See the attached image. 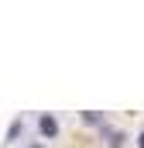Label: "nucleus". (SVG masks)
Here are the masks:
<instances>
[{
  "instance_id": "1",
  "label": "nucleus",
  "mask_w": 144,
  "mask_h": 148,
  "mask_svg": "<svg viewBox=\"0 0 144 148\" xmlns=\"http://www.w3.org/2000/svg\"><path fill=\"white\" fill-rule=\"evenodd\" d=\"M38 134H41L45 141L58 138V121H55L52 114H41V117H38Z\"/></svg>"
},
{
  "instance_id": "3",
  "label": "nucleus",
  "mask_w": 144,
  "mask_h": 148,
  "mask_svg": "<svg viewBox=\"0 0 144 148\" xmlns=\"http://www.w3.org/2000/svg\"><path fill=\"white\" fill-rule=\"evenodd\" d=\"M82 121H86V124H100V114H96V110H86V114H82Z\"/></svg>"
},
{
  "instance_id": "4",
  "label": "nucleus",
  "mask_w": 144,
  "mask_h": 148,
  "mask_svg": "<svg viewBox=\"0 0 144 148\" xmlns=\"http://www.w3.org/2000/svg\"><path fill=\"white\" fill-rule=\"evenodd\" d=\"M137 148H144V131H141V134H137Z\"/></svg>"
},
{
  "instance_id": "2",
  "label": "nucleus",
  "mask_w": 144,
  "mask_h": 148,
  "mask_svg": "<svg viewBox=\"0 0 144 148\" xmlns=\"http://www.w3.org/2000/svg\"><path fill=\"white\" fill-rule=\"evenodd\" d=\"M103 138H107L110 148H120L124 141H127V138H124V131H113V127H107V124H103Z\"/></svg>"
}]
</instances>
